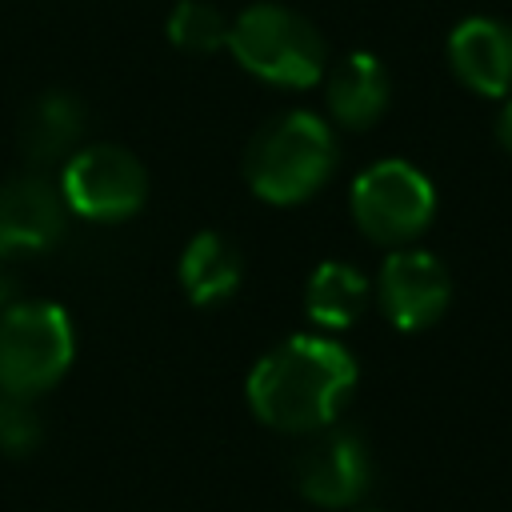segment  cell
I'll return each mask as SVG.
<instances>
[{
	"label": "cell",
	"instance_id": "6da1fadb",
	"mask_svg": "<svg viewBox=\"0 0 512 512\" xmlns=\"http://www.w3.org/2000/svg\"><path fill=\"white\" fill-rule=\"evenodd\" d=\"M356 392V360L328 336H288L248 372V408L276 432H320L336 424Z\"/></svg>",
	"mask_w": 512,
	"mask_h": 512
},
{
	"label": "cell",
	"instance_id": "7a4b0ae2",
	"mask_svg": "<svg viewBox=\"0 0 512 512\" xmlns=\"http://www.w3.org/2000/svg\"><path fill=\"white\" fill-rule=\"evenodd\" d=\"M336 172V136L312 112L268 120L244 148V180L268 204H300Z\"/></svg>",
	"mask_w": 512,
	"mask_h": 512
},
{
	"label": "cell",
	"instance_id": "3957f363",
	"mask_svg": "<svg viewBox=\"0 0 512 512\" xmlns=\"http://www.w3.org/2000/svg\"><path fill=\"white\" fill-rule=\"evenodd\" d=\"M228 48L244 72L276 88H308L328 68L324 36L284 4H248L228 20Z\"/></svg>",
	"mask_w": 512,
	"mask_h": 512
},
{
	"label": "cell",
	"instance_id": "277c9868",
	"mask_svg": "<svg viewBox=\"0 0 512 512\" xmlns=\"http://www.w3.org/2000/svg\"><path fill=\"white\" fill-rule=\"evenodd\" d=\"M76 356V332L60 304L16 300L0 316V392L40 396L64 380Z\"/></svg>",
	"mask_w": 512,
	"mask_h": 512
},
{
	"label": "cell",
	"instance_id": "5b68a950",
	"mask_svg": "<svg viewBox=\"0 0 512 512\" xmlns=\"http://www.w3.org/2000/svg\"><path fill=\"white\" fill-rule=\"evenodd\" d=\"M432 212V180L408 160H380L364 168L352 184V220L376 244L404 248L432 224Z\"/></svg>",
	"mask_w": 512,
	"mask_h": 512
},
{
	"label": "cell",
	"instance_id": "8992f818",
	"mask_svg": "<svg viewBox=\"0 0 512 512\" xmlns=\"http://www.w3.org/2000/svg\"><path fill=\"white\" fill-rule=\"evenodd\" d=\"M60 192H64L68 212L96 220V224H112V220H128L144 208L148 172L120 144H88L64 160Z\"/></svg>",
	"mask_w": 512,
	"mask_h": 512
},
{
	"label": "cell",
	"instance_id": "52a82bcc",
	"mask_svg": "<svg viewBox=\"0 0 512 512\" xmlns=\"http://www.w3.org/2000/svg\"><path fill=\"white\" fill-rule=\"evenodd\" d=\"M312 440L300 448L292 476L296 488L320 508H352L372 484V448L356 428L328 424L308 432Z\"/></svg>",
	"mask_w": 512,
	"mask_h": 512
},
{
	"label": "cell",
	"instance_id": "ba28073f",
	"mask_svg": "<svg viewBox=\"0 0 512 512\" xmlns=\"http://www.w3.org/2000/svg\"><path fill=\"white\" fill-rule=\"evenodd\" d=\"M376 300L392 328L420 332L432 328L448 300H452V276L448 268L424 252V248H396L376 276Z\"/></svg>",
	"mask_w": 512,
	"mask_h": 512
},
{
	"label": "cell",
	"instance_id": "9c48e42d",
	"mask_svg": "<svg viewBox=\"0 0 512 512\" xmlns=\"http://www.w3.org/2000/svg\"><path fill=\"white\" fill-rule=\"evenodd\" d=\"M68 204L60 180L44 172H20L0 180V260L52 248L64 236Z\"/></svg>",
	"mask_w": 512,
	"mask_h": 512
},
{
	"label": "cell",
	"instance_id": "30bf717a",
	"mask_svg": "<svg viewBox=\"0 0 512 512\" xmlns=\"http://www.w3.org/2000/svg\"><path fill=\"white\" fill-rule=\"evenodd\" d=\"M448 64L476 96H512V24L468 16L448 36Z\"/></svg>",
	"mask_w": 512,
	"mask_h": 512
},
{
	"label": "cell",
	"instance_id": "8fae6325",
	"mask_svg": "<svg viewBox=\"0 0 512 512\" xmlns=\"http://www.w3.org/2000/svg\"><path fill=\"white\" fill-rule=\"evenodd\" d=\"M324 104L328 116L344 128H368L384 116L388 96H392V80L384 72V64L368 52H348L340 56L332 68H324Z\"/></svg>",
	"mask_w": 512,
	"mask_h": 512
},
{
	"label": "cell",
	"instance_id": "7c38bea8",
	"mask_svg": "<svg viewBox=\"0 0 512 512\" xmlns=\"http://www.w3.org/2000/svg\"><path fill=\"white\" fill-rule=\"evenodd\" d=\"M84 120L88 112L72 92H44L40 100L24 108L20 128H16V148L24 152L32 168L60 164L80 148Z\"/></svg>",
	"mask_w": 512,
	"mask_h": 512
},
{
	"label": "cell",
	"instance_id": "4fadbf2b",
	"mask_svg": "<svg viewBox=\"0 0 512 512\" xmlns=\"http://www.w3.org/2000/svg\"><path fill=\"white\" fill-rule=\"evenodd\" d=\"M244 264L232 240H224L220 232H196L180 256V288L188 292L192 304L212 308L224 304L236 288H240Z\"/></svg>",
	"mask_w": 512,
	"mask_h": 512
},
{
	"label": "cell",
	"instance_id": "5bb4252c",
	"mask_svg": "<svg viewBox=\"0 0 512 512\" xmlns=\"http://www.w3.org/2000/svg\"><path fill=\"white\" fill-rule=\"evenodd\" d=\"M368 280L364 272H356L344 260H324L312 268L308 284H304V312L312 316V324L320 328H352L364 308H368Z\"/></svg>",
	"mask_w": 512,
	"mask_h": 512
},
{
	"label": "cell",
	"instance_id": "9a60e30c",
	"mask_svg": "<svg viewBox=\"0 0 512 512\" xmlns=\"http://www.w3.org/2000/svg\"><path fill=\"white\" fill-rule=\"evenodd\" d=\"M168 40L184 52H216L228 48V20L208 0H180L168 16Z\"/></svg>",
	"mask_w": 512,
	"mask_h": 512
},
{
	"label": "cell",
	"instance_id": "2e32d148",
	"mask_svg": "<svg viewBox=\"0 0 512 512\" xmlns=\"http://www.w3.org/2000/svg\"><path fill=\"white\" fill-rule=\"evenodd\" d=\"M40 440H44V420H40L36 396L0 392V452L28 456Z\"/></svg>",
	"mask_w": 512,
	"mask_h": 512
},
{
	"label": "cell",
	"instance_id": "e0dca14e",
	"mask_svg": "<svg viewBox=\"0 0 512 512\" xmlns=\"http://www.w3.org/2000/svg\"><path fill=\"white\" fill-rule=\"evenodd\" d=\"M496 140H500V148L512 156V96H504V104H500V112H496Z\"/></svg>",
	"mask_w": 512,
	"mask_h": 512
},
{
	"label": "cell",
	"instance_id": "ac0fdd59",
	"mask_svg": "<svg viewBox=\"0 0 512 512\" xmlns=\"http://www.w3.org/2000/svg\"><path fill=\"white\" fill-rule=\"evenodd\" d=\"M16 300H20V292H16V280H12L8 272H0V316H4V312H8Z\"/></svg>",
	"mask_w": 512,
	"mask_h": 512
},
{
	"label": "cell",
	"instance_id": "d6986e66",
	"mask_svg": "<svg viewBox=\"0 0 512 512\" xmlns=\"http://www.w3.org/2000/svg\"><path fill=\"white\" fill-rule=\"evenodd\" d=\"M360 512H380V508H360Z\"/></svg>",
	"mask_w": 512,
	"mask_h": 512
}]
</instances>
